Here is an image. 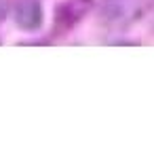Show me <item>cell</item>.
I'll use <instances>...</instances> for the list:
<instances>
[{
  "mask_svg": "<svg viewBox=\"0 0 154 142\" xmlns=\"http://www.w3.org/2000/svg\"><path fill=\"white\" fill-rule=\"evenodd\" d=\"M93 0H66V2L57 5L55 9V26L57 30H70L76 26L89 11H91Z\"/></svg>",
  "mask_w": 154,
  "mask_h": 142,
  "instance_id": "2",
  "label": "cell"
},
{
  "mask_svg": "<svg viewBox=\"0 0 154 142\" xmlns=\"http://www.w3.org/2000/svg\"><path fill=\"white\" fill-rule=\"evenodd\" d=\"M13 17H15V24L21 30L34 32V30H38L42 26L45 11H42V5L38 2V0H19V2L15 5Z\"/></svg>",
  "mask_w": 154,
  "mask_h": 142,
  "instance_id": "3",
  "label": "cell"
},
{
  "mask_svg": "<svg viewBox=\"0 0 154 142\" xmlns=\"http://www.w3.org/2000/svg\"><path fill=\"white\" fill-rule=\"evenodd\" d=\"M154 7V0H101V19L114 28H127Z\"/></svg>",
  "mask_w": 154,
  "mask_h": 142,
  "instance_id": "1",
  "label": "cell"
}]
</instances>
